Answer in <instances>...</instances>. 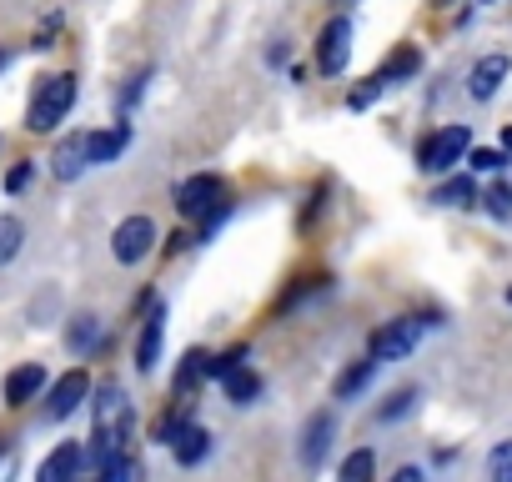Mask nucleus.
Returning a JSON list of instances; mask_svg holds the SVG:
<instances>
[{
  "label": "nucleus",
  "mask_w": 512,
  "mask_h": 482,
  "mask_svg": "<svg viewBox=\"0 0 512 482\" xmlns=\"http://www.w3.org/2000/svg\"><path fill=\"white\" fill-rule=\"evenodd\" d=\"M427 327H437V317H397V322H382L377 332H372V342H367V357L382 367V362H402L417 342H422V332Z\"/></svg>",
  "instance_id": "obj_2"
},
{
  "label": "nucleus",
  "mask_w": 512,
  "mask_h": 482,
  "mask_svg": "<svg viewBox=\"0 0 512 482\" xmlns=\"http://www.w3.org/2000/svg\"><path fill=\"white\" fill-rule=\"evenodd\" d=\"M467 151H472V131H467V126H442V131L422 136V146H417V166H422L427 176H447Z\"/></svg>",
  "instance_id": "obj_4"
},
{
  "label": "nucleus",
  "mask_w": 512,
  "mask_h": 482,
  "mask_svg": "<svg viewBox=\"0 0 512 482\" xmlns=\"http://www.w3.org/2000/svg\"><path fill=\"white\" fill-rule=\"evenodd\" d=\"M41 387H46V367H41V362H21V367H11V377H6V407H26V402H36Z\"/></svg>",
  "instance_id": "obj_11"
},
{
  "label": "nucleus",
  "mask_w": 512,
  "mask_h": 482,
  "mask_svg": "<svg viewBox=\"0 0 512 482\" xmlns=\"http://www.w3.org/2000/svg\"><path fill=\"white\" fill-rule=\"evenodd\" d=\"M417 71H422V51H417V46H402V51L387 56V66H382L377 76H382V86H392V81H407V76H417Z\"/></svg>",
  "instance_id": "obj_16"
},
{
  "label": "nucleus",
  "mask_w": 512,
  "mask_h": 482,
  "mask_svg": "<svg viewBox=\"0 0 512 482\" xmlns=\"http://www.w3.org/2000/svg\"><path fill=\"white\" fill-rule=\"evenodd\" d=\"M487 482H512V437L487 452Z\"/></svg>",
  "instance_id": "obj_24"
},
{
  "label": "nucleus",
  "mask_w": 512,
  "mask_h": 482,
  "mask_svg": "<svg viewBox=\"0 0 512 482\" xmlns=\"http://www.w3.org/2000/svg\"><path fill=\"white\" fill-rule=\"evenodd\" d=\"M507 76H512V61H507L502 51H492V56H482V61L467 71V96H472V101H492Z\"/></svg>",
  "instance_id": "obj_7"
},
{
  "label": "nucleus",
  "mask_w": 512,
  "mask_h": 482,
  "mask_svg": "<svg viewBox=\"0 0 512 482\" xmlns=\"http://www.w3.org/2000/svg\"><path fill=\"white\" fill-rule=\"evenodd\" d=\"M71 352H91L96 347V317H76V327H71Z\"/></svg>",
  "instance_id": "obj_28"
},
{
  "label": "nucleus",
  "mask_w": 512,
  "mask_h": 482,
  "mask_svg": "<svg viewBox=\"0 0 512 482\" xmlns=\"http://www.w3.org/2000/svg\"><path fill=\"white\" fill-rule=\"evenodd\" d=\"M507 302H512V287H507Z\"/></svg>",
  "instance_id": "obj_35"
},
{
  "label": "nucleus",
  "mask_w": 512,
  "mask_h": 482,
  "mask_svg": "<svg viewBox=\"0 0 512 482\" xmlns=\"http://www.w3.org/2000/svg\"><path fill=\"white\" fill-rule=\"evenodd\" d=\"M21 241H26V226H21L16 216H0V267H11V262H16Z\"/></svg>",
  "instance_id": "obj_22"
},
{
  "label": "nucleus",
  "mask_w": 512,
  "mask_h": 482,
  "mask_svg": "<svg viewBox=\"0 0 512 482\" xmlns=\"http://www.w3.org/2000/svg\"><path fill=\"white\" fill-rule=\"evenodd\" d=\"M151 247H156V221H151V216H126V221L111 231V257H116L121 267L146 262Z\"/></svg>",
  "instance_id": "obj_5"
},
{
  "label": "nucleus",
  "mask_w": 512,
  "mask_h": 482,
  "mask_svg": "<svg viewBox=\"0 0 512 482\" xmlns=\"http://www.w3.org/2000/svg\"><path fill=\"white\" fill-rule=\"evenodd\" d=\"M176 211L186 216V221H216L221 211H226V181L221 176H211V171H201V176H191V181H181L176 186Z\"/></svg>",
  "instance_id": "obj_3"
},
{
  "label": "nucleus",
  "mask_w": 512,
  "mask_h": 482,
  "mask_svg": "<svg viewBox=\"0 0 512 482\" xmlns=\"http://www.w3.org/2000/svg\"><path fill=\"white\" fill-rule=\"evenodd\" d=\"M31 161H21V166H11V176H6V191H26V181H31Z\"/></svg>",
  "instance_id": "obj_31"
},
{
  "label": "nucleus",
  "mask_w": 512,
  "mask_h": 482,
  "mask_svg": "<svg viewBox=\"0 0 512 482\" xmlns=\"http://www.w3.org/2000/svg\"><path fill=\"white\" fill-rule=\"evenodd\" d=\"M372 372H377V362H372V357H367V362H352V367L337 377V397H342V402H347V397H357V392L372 382Z\"/></svg>",
  "instance_id": "obj_21"
},
{
  "label": "nucleus",
  "mask_w": 512,
  "mask_h": 482,
  "mask_svg": "<svg viewBox=\"0 0 512 482\" xmlns=\"http://www.w3.org/2000/svg\"><path fill=\"white\" fill-rule=\"evenodd\" d=\"M201 377H211V357L191 347V352L181 357V372H176V397H181V392H191V387H196Z\"/></svg>",
  "instance_id": "obj_18"
},
{
  "label": "nucleus",
  "mask_w": 512,
  "mask_h": 482,
  "mask_svg": "<svg viewBox=\"0 0 512 482\" xmlns=\"http://www.w3.org/2000/svg\"><path fill=\"white\" fill-rule=\"evenodd\" d=\"M482 201H487V216H497V221H507V216H512V186H507V181L487 186V191H482Z\"/></svg>",
  "instance_id": "obj_25"
},
{
  "label": "nucleus",
  "mask_w": 512,
  "mask_h": 482,
  "mask_svg": "<svg viewBox=\"0 0 512 482\" xmlns=\"http://www.w3.org/2000/svg\"><path fill=\"white\" fill-rule=\"evenodd\" d=\"M0 66H6V56H0Z\"/></svg>",
  "instance_id": "obj_36"
},
{
  "label": "nucleus",
  "mask_w": 512,
  "mask_h": 482,
  "mask_svg": "<svg viewBox=\"0 0 512 482\" xmlns=\"http://www.w3.org/2000/svg\"><path fill=\"white\" fill-rule=\"evenodd\" d=\"M86 397H91V377L76 367V372H66V377L51 387V397H46V417H56V422H61V417H71Z\"/></svg>",
  "instance_id": "obj_8"
},
{
  "label": "nucleus",
  "mask_w": 512,
  "mask_h": 482,
  "mask_svg": "<svg viewBox=\"0 0 512 482\" xmlns=\"http://www.w3.org/2000/svg\"><path fill=\"white\" fill-rule=\"evenodd\" d=\"M432 6H452V0H432Z\"/></svg>",
  "instance_id": "obj_34"
},
{
  "label": "nucleus",
  "mask_w": 512,
  "mask_h": 482,
  "mask_svg": "<svg viewBox=\"0 0 512 482\" xmlns=\"http://www.w3.org/2000/svg\"><path fill=\"white\" fill-rule=\"evenodd\" d=\"M377 96H382V76H367L362 86H352V96H347V106H352V111H367V106H372Z\"/></svg>",
  "instance_id": "obj_27"
},
{
  "label": "nucleus",
  "mask_w": 512,
  "mask_h": 482,
  "mask_svg": "<svg viewBox=\"0 0 512 482\" xmlns=\"http://www.w3.org/2000/svg\"><path fill=\"white\" fill-rule=\"evenodd\" d=\"M412 397H417V392H392V397H387V407H382L377 417H382V422H392V417H402V412L412 407Z\"/></svg>",
  "instance_id": "obj_29"
},
{
  "label": "nucleus",
  "mask_w": 512,
  "mask_h": 482,
  "mask_svg": "<svg viewBox=\"0 0 512 482\" xmlns=\"http://www.w3.org/2000/svg\"><path fill=\"white\" fill-rule=\"evenodd\" d=\"M136 477V467L126 462V457H116V462H106V472H101V482H131Z\"/></svg>",
  "instance_id": "obj_30"
},
{
  "label": "nucleus",
  "mask_w": 512,
  "mask_h": 482,
  "mask_svg": "<svg viewBox=\"0 0 512 482\" xmlns=\"http://www.w3.org/2000/svg\"><path fill=\"white\" fill-rule=\"evenodd\" d=\"M467 161H472V171H502L507 166V151L502 146H472Z\"/></svg>",
  "instance_id": "obj_26"
},
{
  "label": "nucleus",
  "mask_w": 512,
  "mask_h": 482,
  "mask_svg": "<svg viewBox=\"0 0 512 482\" xmlns=\"http://www.w3.org/2000/svg\"><path fill=\"white\" fill-rule=\"evenodd\" d=\"M221 382H226V397H231V402H256V397H262V377H256V372H246V367L226 372Z\"/></svg>",
  "instance_id": "obj_20"
},
{
  "label": "nucleus",
  "mask_w": 512,
  "mask_h": 482,
  "mask_svg": "<svg viewBox=\"0 0 512 482\" xmlns=\"http://www.w3.org/2000/svg\"><path fill=\"white\" fill-rule=\"evenodd\" d=\"M206 452H211V437H206V427H196V422H191V427L171 442V457H176L181 467H196Z\"/></svg>",
  "instance_id": "obj_15"
},
{
  "label": "nucleus",
  "mask_w": 512,
  "mask_h": 482,
  "mask_svg": "<svg viewBox=\"0 0 512 482\" xmlns=\"http://www.w3.org/2000/svg\"><path fill=\"white\" fill-rule=\"evenodd\" d=\"M392 482H422V472H417V467H402V472H397Z\"/></svg>",
  "instance_id": "obj_32"
},
{
  "label": "nucleus",
  "mask_w": 512,
  "mask_h": 482,
  "mask_svg": "<svg viewBox=\"0 0 512 482\" xmlns=\"http://www.w3.org/2000/svg\"><path fill=\"white\" fill-rule=\"evenodd\" d=\"M347 56H352V21L347 16H332L317 36V71L322 76H342L347 71Z\"/></svg>",
  "instance_id": "obj_6"
},
{
  "label": "nucleus",
  "mask_w": 512,
  "mask_h": 482,
  "mask_svg": "<svg viewBox=\"0 0 512 482\" xmlns=\"http://www.w3.org/2000/svg\"><path fill=\"white\" fill-rule=\"evenodd\" d=\"M161 342H166V312H151L146 327H141V342H136V367H141V372H156Z\"/></svg>",
  "instance_id": "obj_14"
},
{
  "label": "nucleus",
  "mask_w": 512,
  "mask_h": 482,
  "mask_svg": "<svg viewBox=\"0 0 512 482\" xmlns=\"http://www.w3.org/2000/svg\"><path fill=\"white\" fill-rule=\"evenodd\" d=\"M131 146V126H106V131H86V166H111L121 151Z\"/></svg>",
  "instance_id": "obj_9"
},
{
  "label": "nucleus",
  "mask_w": 512,
  "mask_h": 482,
  "mask_svg": "<svg viewBox=\"0 0 512 482\" xmlns=\"http://www.w3.org/2000/svg\"><path fill=\"white\" fill-rule=\"evenodd\" d=\"M86 171V136H66L56 151H51V176L56 181H76Z\"/></svg>",
  "instance_id": "obj_13"
},
{
  "label": "nucleus",
  "mask_w": 512,
  "mask_h": 482,
  "mask_svg": "<svg viewBox=\"0 0 512 482\" xmlns=\"http://www.w3.org/2000/svg\"><path fill=\"white\" fill-rule=\"evenodd\" d=\"M186 427H191V417L176 407V412H166V417H156V422H151V442H166V447H171Z\"/></svg>",
  "instance_id": "obj_23"
},
{
  "label": "nucleus",
  "mask_w": 512,
  "mask_h": 482,
  "mask_svg": "<svg viewBox=\"0 0 512 482\" xmlns=\"http://www.w3.org/2000/svg\"><path fill=\"white\" fill-rule=\"evenodd\" d=\"M71 106H76V76H71V71H56V76H46V81L36 86L31 111H26V126H31V131H56V126L71 116Z\"/></svg>",
  "instance_id": "obj_1"
},
{
  "label": "nucleus",
  "mask_w": 512,
  "mask_h": 482,
  "mask_svg": "<svg viewBox=\"0 0 512 482\" xmlns=\"http://www.w3.org/2000/svg\"><path fill=\"white\" fill-rule=\"evenodd\" d=\"M502 151L512 156V126H502Z\"/></svg>",
  "instance_id": "obj_33"
},
{
  "label": "nucleus",
  "mask_w": 512,
  "mask_h": 482,
  "mask_svg": "<svg viewBox=\"0 0 512 482\" xmlns=\"http://www.w3.org/2000/svg\"><path fill=\"white\" fill-rule=\"evenodd\" d=\"M432 201H437V206H472V201H477V186H472V176H447V181L432 191Z\"/></svg>",
  "instance_id": "obj_17"
},
{
  "label": "nucleus",
  "mask_w": 512,
  "mask_h": 482,
  "mask_svg": "<svg viewBox=\"0 0 512 482\" xmlns=\"http://www.w3.org/2000/svg\"><path fill=\"white\" fill-rule=\"evenodd\" d=\"M342 6H347V0H342Z\"/></svg>",
  "instance_id": "obj_37"
},
{
  "label": "nucleus",
  "mask_w": 512,
  "mask_h": 482,
  "mask_svg": "<svg viewBox=\"0 0 512 482\" xmlns=\"http://www.w3.org/2000/svg\"><path fill=\"white\" fill-rule=\"evenodd\" d=\"M372 477H377V457H372V447H357V452H347V462H342L337 482H372Z\"/></svg>",
  "instance_id": "obj_19"
},
{
  "label": "nucleus",
  "mask_w": 512,
  "mask_h": 482,
  "mask_svg": "<svg viewBox=\"0 0 512 482\" xmlns=\"http://www.w3.org/2000/svg\"><path fill=\"white\" fill-rule=\"evenodd\" d=\"M81 462H86V447H81V442H61V447L36 467V482H76V477H81Z\"/></svg>",
  "instance_id": "obj_10"
},
{
  "label": "nucleus",
  "mask_w": 512,
  "mask_h": 482,
  "mask_svg": "<svg viewBox=\"0 0 512 482\" xmlns=\"http://www.w3.org/2000/svg\"><path fill=\"white\" fill-rule=\"evenodd\" d=\"M332 432H337L332 412H317V417L307 422V432H302V462H307V467H322V457L332 452Z\"/></svg>",
  "instance_id": "obj_12"
}]
</instances>
